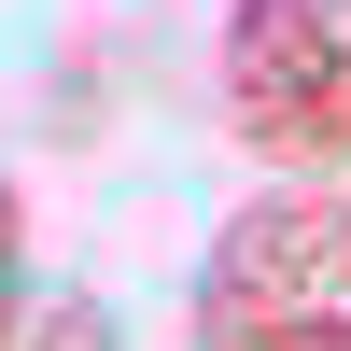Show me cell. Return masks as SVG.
Listing matches in <instances>:
<instances>
[{"mask_svg": "<svg viewBox=\"0 0 351 351\" xmlns=\"http://www.w3.org/2000/svg\"><path fill=\"white\" fill-rule=\"evenodd\" d=\"M197 351H351V197L281 183L225 211L197 267Z\"/></svg>", "mask_w": 351, "mask_h": 351, "instance_id": "obj_1", "label": "cell"}, {"mask_svg": "<svg viewBox=\"0 0 351 351\" xmlns=\"http://www.w3.org/2000/svg\"><path fill=\"white\" fill-rule=\"evenodd\" d=\"M14 351H112V309L99 295H43V324H28Z\"/></svg>", "mask_w": 351, "mask_h": 351, "instance_id": "obj_3", "label": "cell"}, {"mask_svg": "<svg viewBox=\"0 0 351 351\" xmlns=\"http://www.w3.org/2000/svg\"><path fill=\"white\" fill-rule=\"evenodd\" d=\"M28 337V211H14V183H0V351Z\"/></svg>", "mask_w": 351, "mask_h": 351, "instance_id": "obj_4", "label": "cell"}, {"mask_svg": "<svg viewBox=\"0 0 351 351\" xmlns=\"http://www.w3.org/2000/svg\"><path fill=\"white\" fill-rule=\"evenodd\" d=\"M225 127L295 183L351 169V0H239L225 14Z\"/></svg>", "mask_w": 351, "mask_h": 351, "instance_id": "obj_2", "label": "cell"}]
</instances>
